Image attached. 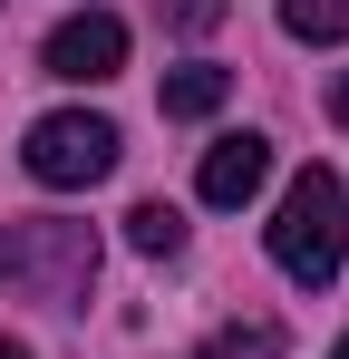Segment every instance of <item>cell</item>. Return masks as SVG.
I'll return each mask as SVG.
<instances>
[{"instance_id": "1", "label": "cell", "mask_w": 349, "mask_h": 359, "mask_svg": "<svg viewBox=\"0 0 349 359\" xmlns=\"http://www.w3.org/2000/svg\"><path fill=\"white\" fill-rule=\"evenodd\" d=\"M262 243H272V262H282L301 292H330L340 262H349V184L330 175V165H301Z\"/></svg>"}, {"instance_id": "4", "label": "cell", "mask_w": 349, "mask_h": 359, "mask_svg": "<svg viewBox=\"0 0 349 359\" xmlns=\"http://www.w3.org/2000/svg\"><path fill=\"white\" fill-rule=\"evenodd\" d=\"M39 68L68 78V88H107L116 68H126V20H116V10H78V20H58L49 49H39Z\"/></svg>"}, {"instance_id": "3", "label": "cell", "mask_w": 349, "mask_h": 359, "mask_svg": "<svg viewBox=\"0 0 349 359\" xmlns=\"http://www.w3.org/2000/svg\"><path fill=\"white\" fill-rule=\"evenodd\" d=\"M116 136L107 117H88V107H58V117H39L29 126V146H20V165L49 184V194H78V184H107L116 175Z\"/></svg>"}, {"instance_id": "7", "label": "cell", "mask_w": 349, "mask_h": 359, "mask_svg": "<svg viewBox=\"0 0 349 359\" xmlns=\"http://www.w3.org/2000/svg\"><path fill=\"white\" fill-rule=\"evenodd\" d=\"M126 243H136L146 262H174V252H184V214H174V204H136V214H126Z\"/></svg>"}, {"instance_id": "8", "label": "cell", "mask_w": 349, "mask_h": 359, "mask_svg": "<svg viewBox=\"0 0 349 359\" xmlns=\"http://www.w3.org/2000/svg\"><path fill=\"white\" fill-rule=\"evenodd\" d=\"M282 29L310 39V49L320 39H349V0H282Z\"/></svg>"}, {"instance_id": "10", "label": "cell", "mask_w": 349, "mask_h": 359, "mask_svg": "<svg viewBox=\"0 0 349 359\" xmlns=\"http://www.w3.org/2000/svg\"><path fill=\"white\" fill-rule=\"evenodd\" d=\"M330 126H349V78H340V88H330Z\"/></svg>"}, {"instance_id": "2", "label": "cell", "mask_w": 349, "mask_h": 359, "mask_svg": "<svg viewBox=\"0 0 349 359\" xmlns=\"http://www.w3.org/2000/svg\"><path fill=\"white\" fill-rule=\"evenodd\" d=\"M0 292L20 301H49V311H78L97 292V233L68 224V214H29L0 233Z\"/></svg>"}, {"instance_id": "11", "label": "cell", "mask_w": 349, "mask_h": 359, "mask_svg": "<svg viewBox=\"0 0 349 359\" xmlns=\"http://www.w3.org/2000/svg\"><path fill=\"white\" fill-rule=\"evenodd\" d=\"M0 359H29V350H20V340H10V330H0Z\"/></svg>"}, {"instance_id": "5", "label": "cell", "mask_w": 349, "mask_h": 359, "mask_svg": "<svg viewBox=\"0 0 349 359\" xmlns=\"http://www.w3.org/2000/svg\"><path fill=\"white\" fill-rule=\"evenodd\" d=\"M262 175H272V136H214L204 146V165H194V194L214 204V214H233V204H252L262 194Z\"/></svg>"}, {"instance_id": "9", "label": "cell", "mask_w": 349, "mask_h": 359, "mask_svg": "<svg viewBox=\"0 0 349 359\" xmlns=\"http://www.w3.org/2000/svg\"><path fill=\"white\" fill-rule=\"evenodd\" d=\"M156 10H165V29H184V39H214L233 20V0H156Z\"/></svg>"}, {"instance_id": "6", "label": "cell", "mask_w": 349, "mask_h": 359, "mask_svg": "<svg viewBox=\"0 0 349 359\" xmlns=\"http://www.w3.org/2000/svg\"><path fill=\"white\" fill-rule=\"evenodd\" d=\"M224 97H233V68H214V59H194V68H174V78H165V97H156V107H165V117H184V126H194V117H214Z\"/></svg>"}, {"instance_id": "12", "label": "cell", "mask_w": 349, "mask_h": 359, "mask_svg": "<svg viewBox=\"0 0 349 359\" xmlns=\"http://www.w3.org/2000/svg\"><path fill=\"white\" fill-rule=\"evenodd\" d=\"M330 359H349V340H340V350H330Z\"/></svg>"}]
</instances>
